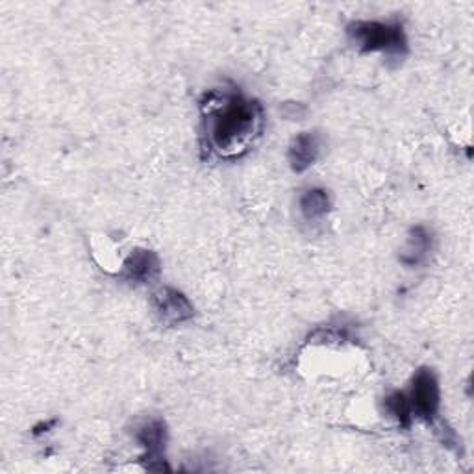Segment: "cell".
Wrapping results in <instances>:
<instances>
[{
    "instance_id": "obj_5",
    "label": "cell",
    "mask_w": 474,
    "mask_h": 474,
    "mask_svg": "<svg viewBox=\"0 0 474 474\" xmlns=\"http://www.w3.org/2000/svg\"><path fill=\"white\" fill-rule=\"evenodd\" d=\"M160 274V260L153 250L137 248L123 264V276L130 282L149 283Z\"/></svg>"
},
{
    "instance_id": "obj_9",
    "label": "cell",
    "mask_w": 474,
    "mask_h": 474,
    "mask_svg": "<svg viewBox=\"0 0 474 474\" xmlns=\"http://www.w3.org/2000/svg\"><path fill=\"white\" fill-rule=\"evenodd\" d=\"M301 213L310 223L319 221L328 211H330V197L321 188H311L301 197Z\"/></svg>"
},
{
    "instance_id": "obj_1",
    "label": "cell",
    "mask_w": 474,
    "mask_h": 474,
    "mask_svg": "<svg viewBox=\"0 0 474 474\" xmlns=\"http://www.w3.org/2000/svg\"><path fill=\"white\" fill-rule=\"evenodd\" d=\"M202 109L208 147L221 158H236L246 153L262 134V106L239 93H213Z\"/></svg>"
},
{
    "instance_id": "obj_8",
    "label": "cell",
    "mask_w": 474,
    "mask_h": 474,
    "mask_svg": "<svg viewBox=\"0 0 474 474\" xmlns=\"http://www.w3.org/2000/svg\"><path fill=\"white\" fill-rule=\"evenodd\" d=\"M430 246H432V239H430L428 230L423 227L414 228L406 239L404 248L400 250V262L408 267L419 265L428 256Z\"/></svg>"
},
{
    "instance_id": "obj_4",
    "label": "cell",
    "mask_w": 474,
    "mask_h": 474,
    "mask_svg": "<svg viewBox=\"0 0 474 474\" xmlns=\"http://www.w3.org/2000/svg\"><path fill=\"white\" fill-rule=\"evenodd\" d=\"M153 304L160 319L167 324L184 322L193 317L191 302L172 287H163L162 291H158L153 299Z\"/></svg>"
},
{
    "instance_id": "obj_6",
    "label": "cell",
    "mask_w": 474,
    "mask_h": 474,
    "mask_svg": "<svg viewBox=\"0 0 474 474\" xmlns=\"http://www.w3.org/2000/svg\"><path fill=\"white\" fill-rule=\"evenodd\" d=\"M321 154V137L315 132L299 134L289 147V163L295 172L310 169Z\"/></svg>"
},
{
    "instance_id": "obj_2",
    "label": "cell",
    "mask_w": 474,
    "mask_h": 474,
    "mask_svg": "<svg viewBox=\"0 0 474 474\" xmlns=\"http://www.w3.org/2000/svg\"><path fill=\"white\" fill-rule=\"evenodd\" d=\"M349 38L363 52H387L404 54L406 38L403 26L396 23L380 21H356L349 28Z\"/></svg>"
},
{
    "instance_id": "obj_10",
    "label": "cell",
    "mask_w": 474,
    "mask_h": 474,
    "mask_svg": "<svg viewBox=\"0 0 474 474\" xmlns=\"http://www.w3.org/2000/svg\"><path fill=\"white\" fill-rule=\"evenodd\" d=\"M384 406H386L387 414L398 421L400 426H410L412 424L414 415H412L408 395L400 393V391H393L391 395L386 396Z\"/></svg>"
},
{
    "instance_id": "obj_7",
    "label": "cell",
    "mask_w": 474,
    "mask_h": 474,
    "mask_svg": "<svg viewBox=\"0 0 474 474\" xmlns=\"http://www.w3.org/2000/svg\"><path fill=\"white\" fill-rule=\"evenodd\" d=\"M135 435H137V441L144 449L143 460L149 461L147 467L151 469L153 461H162V454L167 441L165 424L162 421H149L137 430Z\"/></svg>"
},
{
    "instance_id": "obj_3",
    "label": "cell",
    "mask_w": 474,
    "mask_h": 474,
    "mask_svg": "<svg viewBox=\"0 0 474 474\" xmlns=\"http://www.w3.org/2000/svg\"><path fill=\"white\" fill-rule=\"evenodd\" d=\"M408 400L414 417L430 424L435 421L441 404V391H440V382H437L432 369L417 371L412 382V391Z\"/></svg>"
}]
</instances>
